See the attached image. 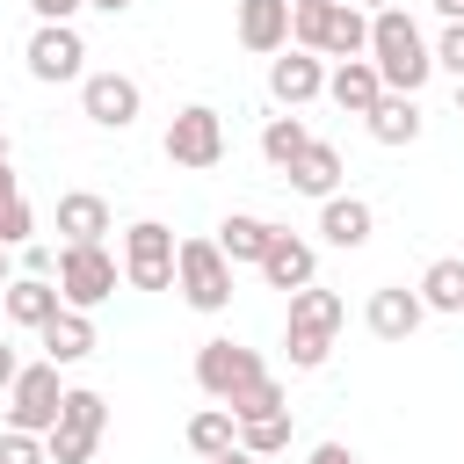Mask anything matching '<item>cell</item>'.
<instances>
[{"label":"cell","instance_id":"obj_1","mask_svg":"<svg viewBox=\"0 0 464 464\" xmlns=\"http://www.w3.org/2000/svg\"><path fill=\"white\" fill-rule=\"evenodd\" d=\"M362 58L377 65V80L392 94H420L428 72H435V51H428V36H420V22L406 7H377L370 14V51Z\"/></svg>","mask_w":464,"mask_h":464},{"label":"cell","instance_id":"obj_2","mask_svg":"<svg viewBox=\"0 0 464 464\" xmlns=\"http://www.w3.org/2000/svg\"><path fill=\"white\" fill-rule=\"evenodd\" d=\"M290 36H297V51H319V58H362L370 51V14L355 0H297Z\"/></svg>","mask_w":464,"mask_h":464},{"label":"cell","instance_id":"obj_3","mask_svg":"<svg viewBox=\"0 0 464 464\" xmlns=\"http://www.w3.org/2000/svg\"><path fill=\"white\" fill-rule=\"evenodd\" d=\"M174 290L196 312H225L232 304V261L218 254V239H174Z\"/></svg>","mask_w":464,"mask_h":464},{"label":"cell","instance_id":"obj_4","mask_svg":"<svg viewBox=\"0 0 464 464\" xmlns=\"http://www.w3.org/2000/svg\"><path fill=\"white\" fill-rule=\"evenodd\" d=\"M102 428H109L102 392L65 384V406H58V428L44 435V457H51V464H87V457H94V442H102Z\"/></svg>","mask_w":464,"mask_h":464},{"label":"cell","instance_id":"obj_5","mask_svg":"<svg viewBox=\"0 0 464 464\" xmlns=\"http://www.w3.org/2000/svg\"><path fill=\"white\" fill-rule=\"evenodd\" d=\"M51 283H58V297H65L72 312H94V304L116 297V254H109L102 239H94V246H58Z\"/></svg>","mask_w":464,"mask_h":464},{"label":"cell","instance_id":"obj_6","mask_svg":"<svg viewBox=\"0 0 464 464\" xmlns=\"http://www.w3.org/2000/svg\"><path fill=\"white\" fill-rule=\"evenodd\" d=\"M58 406H65V384H58V362H22L14 384H7V428H29V435H51L58 428Z\"/></svg>","mask_w":464,"mask_h":464},{"label":"cell","instance_id":"obj_7","mask_svg":"<svg viewBox=\"0 0 464 464\" xmlns=\"http://www.w3.org/2000/svg\"><path fill=\"white\" fill-rule=\"evenodd\" d=\"M167 160L188 167V174H210V167L225 160V116H218L210 102L174 109V123H167Z\"/></svg>","mask_w":464,"mask_h":464},{"label":"cell","instance_id":"obj_8","mask_svg":"<svg viewBox=\"0 0 464 464\" xmlns=\"http://www.w3.org/2000/svg\"><path fill=\"white\" fill-rule=\"evenodd\" d=\"M123 276H130V290H167L174 283V232L160 218H138L123 232Z\"/></svg>","mask_w":464,"mask_h":464},{"label":"cell","instance_id":"obj_9","mask_svg":"<svg viewBox=\"0 0 464 464\" xmlns=\"http://www.w3.org/2000/svg\"><path fill=\"white\" fill-rule=\"evenodd\" d=\"M29 80H44V87H58V80H80L87 72V44H80V29L72 22H36V36H29Z\"/></svg>","mask_w":464,"mask_h":464},{"label":"cell","instance_id":"obj_10","mask_svg":"<svg viewBox=\"0 0 464 464\" xmlns=\"http://www.w3.org/2000/svg\"><path fill=\"white\" fill-rule=\"evenodd\" d=\"M80 109H87V123H102V130H130L138 109H145V87H138L130 72H80Z\"/></svg>","mask_w":464,"mask_h":464},{"label":"cell","instance_id":"obj_11","mask_svg":"<svg viewBox=\"0 0 464 464\" xmlns=\"http://www.w3.org/2000/svg\"><path fill=\"white\" fill-rule=\"evenodd\" d=\"M254 377H261V355H254L246 341H203V348H196V384H203L218 406H225L239 384H254Z\"/></svg>","mask_w":464,"mask_h":464},{"label":"cell","instance_id":"obj_12","mask_svg":"<svg viewBox=\"0 0 464 464\" xmlns=\"http://www.w3.org/2000/svg\"><path fill=\"white\" fill-rule=\"evenodd\" d=\"M268 94L283 102V109H304V102H319L326 94V65H319V51H276L268 58Z\"/></svg>","mask_w":464,"mask_h":464},{"label":"cell","instance_id":"obj_13","mask_svg":"<svg viewBox=\"0 0 464 464\" xmlns=\"http://www.w3.org/2000/svg\"><path fill=\"white\" fill-rule=\"evenodd\" d=\"M254 268H261V283H268V290H283V297H290V290H304V283L319 276V254H312V239H297V232H283V225H276V239H268V254H261Z\"/></svg>","mask_w":464,"mask_h":464},{"label":"cell","instance_id":"obj_14","mask_svg":"<svg viewBox=\"0 0 464 464\" xmlns=\"http://www.w3.org/2000/svg\"><path fill=\"white\" fill-rule=\"evenodd\" d=\"M362 319H370L377 341H406V334L428 319V304H420V290H406V283H377L370 304H362Z\"/></svg>","mask_w":464,"mask_h":464},{"label":"cell","instance_id":"obj_15","mask_svg":"<svg viewBox=\"0 0 464 464\" xmlns=\"http://www.w3.org/2000/svg\"><path fill=\"white\" fill-rule=\"evenodd\" d=\"M319 232H326V246H341V254H355V246H370V232H377V210L362 203V196H326L319 203Z\"/></svg>","mask_w":464,"mask_h":464},{"label":"cell","instance_id":"obj_16","mask_svg":"<svg viewBox=\"0 0 464 464\" xmlns=\"http://www.w3.org/2000/svg\"><path fill=\"white\" fill-rule=\"evenodd\" d=\"M58 304H65V297H58L51 276H7V283H0V312H7L14 326H29V334H36Z\"/></svg>","mask_w":464,"mask_h":464},{"label":"cell","instance_id":"obj_17","mask_svg":"<svg viewBox=\"0 0 464 464\" xmlns=\"http://www.w3.org/2000/svg\"><path fill=\"white\" fill-rule=\"evenodd\" d=\"M36 341H44V355L65 370V362H87L94 355V319L87 312H72V304H58L44 326H36Z\"/></svg>","mask_w":464,"mask_h":464},{"label":"cell","instance_id":"obj_18","mask_svg":"<svg viewBox=\"0 0 464 464\" xmlns=\"http://www.w3.org/2000/svg\"><path fill=\"white\" fill-rule=\"evenodd\" d=\"M239 44L254 58H276L290 44V0H239Z\"/></svg>","mask_w":464,"mask_h":464},{"label":"cell","instance_id":"obj_19","mask_svg":"<svg viewBox=\"0 0 464 464\" xmlns=\"http://www.w3.org/2000/svg\"><path fill=\"white\" fill-rule=\"evenodd\" d=\"M326 94H334V109L370 116V109H377V94H384V80H377V65H370V58H341V65L326 72Z\"/></svg>","mask_w":464,"mask_h":464},{"label":"cell","instance_id":"obj_20","mask_svg":"<svg viewBox=\"0 0 464 464\" xmlns=\"http://www.w3.org/2000/svg\"><path fill=\"white\" fill-rule=\"evenodd\" d=\"M283 181H290L297 196H319V203H326V196L341 188V152H334L326 138H312V145H304V152L283 167Z\"/></svg>","mask_w":464,"mask_h":464},{"label":"cell","instance_id":"obj_21","mask_svg":"<svg viewBox=\"0 0 464 464\" xmlns=\"http://www.w3.org/2000/svg\"><path fill=\"white\" fill-rule=\"evenodd\" d=\"M58 232H65V246H94L109 232V203L94 188H65L58 196Z\"/></svg>","mask_w":464,"mask_h":464},{"label":"cell","instance_id":"obj_22","mask_svg":"<svg viewBox=\"0 0 464 464\" xmlns=\"http://www.w3.org/2000/svg\"><path fill=\"white\" fill-rule=\"evenodd\" d=\"M362 123H370V138H377V145H413V138H420V102L384 87V94H377V109H370Z\"/></svg>","mask_w":464,"mask_h":464},{"label":"cell","instance_id":"obj_23","mask_svg":"<svg viewBox=\"0 0 464 464\" xmlns=\"http://www.w3.org/2000/svg\"><path fill=\"white\" fill-rule=\"evenodd\" d=\"M268 239H276V225L268 218H254V210H232L225 225H218V254L239 268V261H261L268 254Z\"/></svg>","mask_w":464,"mask_h":464},{"label":"cell","instance_id":"obj_24","mask_svg":"<svg viewBox=\"0 0 464 464\" xmlns=\"http://www.w3.org/2000/svg\"><path fill=\"white\" fill-rule=\"evenodd\" d=\"M341 319H348V304H341L334 290H319V283L290 290V326H304V334H341Z\"/></svg>","mask_w":464,"mask_h":464},{"label":"cell","instance_id":"obj_25","mask_svg":"<svg viewBox=\"0 0 464 464\" xmlns=\"http://www.w3.org/2000/svg\"><path fill=\"white\" fill-rule=\"evenodd\" d=\"M413 290H420V304H428V312H464V261H457V254L428 261Z\"/></svg>","mask_w":464,"mask_h":464},{"label":"cell","instance_id":"obj_26","mask_svg":"<svg viewBox=\"0 0 464 464\" xmlns=\"http://www.w3.org/2000/svg\"><path fill=\"white\" fill-rule=\"evenodd\" d=\"M232 442H239V420H232V406H203V413L188 420V450H196L203 464H210V457H225Z\"/></svg>","mask_w":464,"mask_h":464},{"label":"cell","instance_id":"obj_27","mask_svg":"<svg viewBox=\"0 0 464 464\" xmlns=\"http://www.w3.org/2000/svg\"><path fill=\"white\" fill-rule=\"evenodd\" d=\"M304 145H312V130H304V116H297V109H290V116H268V123H261V160H268V167H290V160H297Z\"/></svg>","mask_w":464,"mask_h":464},{"label":"cell","instance_id":"obj_28","mask_svg":"<svg viewBox=\"0 0 464 464\" xmlns=\"http://www.w3.org/2000/svg\"><path fill=\"white\" fill-rule=\"evenodd\" d=\"M290 406L283 413H261V420H239V450H254V457H283L290 450Z\"/></svg>","mask_w":464,"mask_h":464},{"label":"cell","instance_id":"obj_29","mask_svg":"<svg viewBox=\"0 0 464 464\" xmlns=\"http://www.w3.org/2000/svg\"><path fill=\"white\" fill-rule=\"evenodd\" d=\"M225 406H232V420H261V413H283L290 399H283V384H276V377L261 370V377H254V384H239V392H232Z\"/></svg>","mask_w":464,"mask_h":464},{"label":"cell","instance_id":"obj_30","mask_svg":"<svg viewBox=\"0 0 464 464\" xmlns=\"http://www.w3.org/2000/svg\"><path fill=\"white\" fill-rule=\"evenodd\" d=\"M36 232V210L22 203V188H14V174L0 167V246H22Z\"/></svg>","mask_w":464,"mask_h":464},{"label":"cell","instance_id":"obj_31","mask_svg":"<svg viewBox=\"0 0 464 464\" xmlns=\"http://www.w3.org/2000/svg\"><path fill=\"white\" fill-rule=\"evenodd\" d=\"M283 348H290V370H319L334 355V334H304V326H283Z\"/></svg>","mask_w":464,"mask_h":464},{"label":"cell","instance_id":"obj_32","mask_svg":"<svg viewBox=\"0 0 464 464\" xmlns=\"http://www.w3.org/2000/svg\"><path fill=\"white\" fill-rule=\"evenodd\" d=\"M0 464H51V457H44V435H29V428H0Z\"/></svg>","mask_w":464,"mask_h":464},{"label":"cell","instance_id":"obj_33","mask_svg":"<svg viewBox=\"0 0 464 464\" xmlns=\"http://www.w3.org/2000/svg\"><path fill=\"white\" fill-rule=\"evenodd\" d=\"M428 51H435V65H442V72H457V80H464V22H442V36H435Z\"/></svg>","mask_w":464,"mask_h":464},{"label":"cell","instance_id":"obj_34","mask_svg":"<svg viewBox=\"0 0 464 464\" xmlns=\"http://www.w3.org/2000/svg\"><path fill=\"white\" fill-rule=\"evenodd\" d=\"M58 268V246H44V239H22V276H51Z\"/></svg>","mask_w":464,"mask_h":464},{"label":"cell","instance_id":"obj_35","mask_svg":"<svg viewBox=\"0 0 464 464\" xmlns=\"http://www.w3.org/2000/svg\"><path fill=\"white\" fill-rule=\"evenodd\" d=\"M29 7H36V22H72L87 0H29Z\"/></svg>","mask_w":464,"mask_h":464},{"label":"cell","instance_id":"obj_36","mask_svg":"<svg viewBox=\"0 0 464 464\" xmlns=\"http://www.w3.org/2000/svg\"><path fill=\"white\" fill-rule=\"evenodd\" d=\"M304 464H355V450H348V442H319Z\"/></svg>","mask_w":464,"mask_h":464},{"label":"cell","instance_id":"obj_37","mask_svg":"<svg viewBox=\"0 0 464 464\" xmlns=\"http://www.w3.org/2000/svg\"><path fill=\"white\" fill-rule=\"evenodd\" d=\"M14 370H22V355H14V348H7V341H0V392H7V384H14Z\"/></svg>","mask_w":464,"mask_h":464},{"label":"cell","instance_id":"obj_38","mask_svg":"<svg viewBox=\"0 0 464 464\" xmlns=\"http://www.w3.org/2000/svg\"><path fill=\"white\" fill-rule=\"evenodd\" d=\"M210 464H261V457H254V450H239V442H232V450H225V457H210Z\"/></svg>","mask_w":464,"mask_h":464},{"label":"cell","instance_id":"obj_39","mask_svg":"<svg viewBox=\"0 0 464 464\" xmlns=\"http://www.w3.org/2000/svg\"><path fill=\"white\" fill-rule=\"evenodd\" d=\"M435 14L442 22H464V0H435Z\"/></svg>","mask_w":464,"mask_h":464},{"label":"cell","instance_id":"obj_40","mask_svg":"<svg viewBox=\"0 0 464 464\" xmlns=\"http://www.w3.org/2000/svg\"><path fill=\"white\" fill-rule=\"evenodd\" d=\"M87 7H102V14H123V7H130V0H87Z\"/></svg>","mask_w":464,"mask_h":464},{"label":"cell","instance_id":"obj_41","mask_svg":"<svg viewBox=\"0 0 464 464\" xmlns=\"http://www.w3.org/2000/svg\"><path fill=\"white\" fill-rule=\"evenodd\" d=\"M355 7H362V14H377V7H392V0H355Z\"/></svg>","mask_w":464,"mask_h":464},{"label":"cell","instance_id":"obj_42","mask_svg":"<svg viewBox=\"0 0 464 464\" xmlns=\"http://www.w3.org/2000/svg\"><path fill=\"white\" fill-rule=\"evenodd\" d=\"M0 283H7V246H0Z\"/></svg>","mask_w":464,"mask_h":464},{"label":"cell","instance_id":"obj_43","mask_svg":"<svg viewBox=\"0 0 464 464\" xmlns=\"http://www.w3.org/2000/svg\"><path fill=\"white\" fill-rule=\"evenodd\" d=\"M457 116H464V80H457Z\"/></svg>","mask_w":464,"mask_h":464},{"label":"cell","instance_id":"obj_44","mask_svg":"<svg viewBox=\"0 0 464 464\" xmlns=\"http://www.w3.org/2000/svg\"><path fill=\"white\" fill-rule=\"evenodd\" d=\"M0 167H7V138H0Z\"/></svg>","mask_w":464,"mask_h":464},{"label":"cell","instance_id":"obj_45","mask_svg":"<svg viewBox=\"0 0 464 464\" xmlns=\"http://www.w3.org/2000/svg\"><path fill=\"white\" fill-rule=\"evenodd\" d=\"M290 7H297V0H290Z\"/></svg>","mask_w":464,"mask_h":464}]
</instances>
